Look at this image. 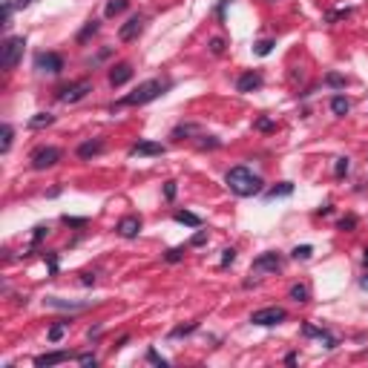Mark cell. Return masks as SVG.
I'll use <instances>...</instances> for the list:
<instances>
[{
  "label": "cell",
  "mask_w": 368,
  "mask_h": 368,
  "mask_svg": "<svg viewBox=\"0 0 368 368\" xmlns=\"http://www.w3.org/2000/svg\"><path fill=\"white\" fill-rule=\"evenodd\" d=\"M95 32H98V20H90V23L81 29V35H78V44H84V40H87L90 35H95Z\"/></svg>",
  "instance_id": "33"
},
{
  "label": "cell",
  "mask_w": 368,
  "mask_h": 368,
  "mask_svg": "<svg viewBox=\"0 0 368 368\" xmlns=\"http://www.w3.org/2000/svg\"><path fill=\"white\" fill-rule=\"evenodd\" d=\"M181 259H184V248H170V251L164 253V262H170V265H176Z\"/></svg>",
  "instance_id": "31"
},
{
  "label": "cell",
  "mask_w": 368,
  "mask_h": 368,
  "mask_svg": "<svg viewBox=\"0 0 368 368\" xmlns=\"http://www.w3.org/2000/svg\"><path fill=\"white\" fill-rule=\"evenodd\" d=\"M205 239H207V230H198V233L193 236V244L198 248V244H205Z\"/></svg>",
  "instance_id": "47"
},
{
  "label": "cell",
  "mask_w": 368,
  "mask_h": 368,
  "mask_svg": "<svg viewBox=\"0 0 368 368\" xmlns=\"http://www.w3.org/2000/svg\"><path fill=\"white\" fill-rule=\"evenodd\" d=\"M90 92H92V84L90 81H78V84H72V87H63L58 98H61L63 104H78V101H84Z\"/></svg>",
  "instance_id": "7"
},
{
  "label": "cell",
  "mask_w": 368,
  "mask_h": 368,
  "mask_svg": "<svg viewBox=\"0 0 368 368\" xmlns=\"http://www.w3.org/2000/svg\"><path fill=\"white\" fill-rule=\"evenodd\" d=\"M141 29H144V18H141V15H133L124 26L118 29V37H121L124 44H130V40H135V37L141 35Z\"/></svg>",
  "instance_id": "9"
},
{
  "label": "cell",
  "mask_w": 368,
  "mask_h": 368,
  "mask_svg": "<svg viewBox=\"0 0 368 368\" xmlns=\"http://www.w3.org/2000/svg\"><path fill=\"white\" fill-rule=\"evenodd\" d=\"M12 138H15V130H12V124H3V141H0V153H9V150H12Z\"/></svg>",
  "instance_id": "27"
},
{
  "label": "cell",
  "mask_w": 368,
  "mask_h": 368,
  "mask_svg": "<svg viewBox=\"0 0 368 368\" xmlns=\"http://www.w3.org/2000/svg\"><path fill=\"white\" fill-rule=\"evenodd\" d=\"M12 20V3H3V26H9Z\"/></svg>",
  "instance_id": "46"
},
{
  "label": "cell",
  "mask_w": 368,
  "mask_h": 368,
  "mask_svg": "<svg viewBox=\"0 0 368 368\" xmlns=\"http://www.w3.org/2000/svg\"><path fill=\"white\" fill-rule=\"evenodd\" d=\"M285 319V308H262V311H253L251 322L262 325V328H270V325H279Z\"/></svg>",
  "instance_id": "6"
},
{
  "label": "cell",
  "mask_w": 368,
  "mask_h": 368,
  "mask_svg": "<svg viewBox=\"0 0 368 368\" xmlns=\"http://www.w3.org/2000/svg\"><path fill=\"white\" fill-rule=\"evenodd\" d=\"M348 170H351V161H348V158H337V164H334V176H337V179H342Z\"/></svg>",
  "instance_id": "34"
},
{
  "label": "cell",
  "mask_w": 368,
  "mask_h": 368,
  "mask_svg": "<svg viewBox=\"0 0 368 368\" xmlns=\"http://www.w3.org/2000/svg\"><path fill=\"white\" fill-rule=\"evenodd\" d=\"M63 225H69V227H87V219H75V216H63Z\"/></svg>",
  "instance_id": "42"
},
{
  "label": "cell",
  "mask_w": 368,
  "mask_h": 368,
  "mask_svg": "<svg viewBox=\"0 0 368 368\" xmlns=\"http://www.w3.org/2000/svg\"><path fill=\"white\" fill-rule=\"evenodd\" d=\"M44 305L46 308H58V311H84L87 302H66V299H58V297H46Z\"/></svg>",
  "instance_id": "16"
},
{
  "label": "cell",
  "mask_w": 368,
  "mask_h": 368,
  "mask_svg": "<svg viewBox=\"0 0 368 368\" xmlns=\"http://www.w3.org/2000/svg\"><path fill=\"white\" fill-rule=\"evenodd\" d=\"M362 265H365V268H368V248H365V251H362Z\"/></svg>",
  "instance_id": "50"
},
{
  "label": "cell",
  "mask_w": 368,
  "mask_h": 368,
  "mask_svg": "<svg viewBox=\"0 0 368 368\" xmlns=\"http://www.w3.org/2000/svg\"><path fill=\"white\" fill-rule=\"evenodd\" d=\"M46 236H49V227H46V225H37V227H35V233H32V244H40Z\"/></svg>",
  "instance_id": "36"
},
{
  "label": "cell",
  "mask_w": 368,
  "mask_h": 368,
  "mask_svg": "<svg viewBox=\"0 0 368 368\" xmlns=\"http://www.w3.org/2000/svg\"><path fill=\"white\" fill-rule=\"evenodd\" d=\"M147 362H153V365H170V359H164L161 357V354H158V351H155V348H150V351H147Z\"/></svg>",
  "instance_id": "32"
},
{
  "label": "cell",
  "mask_w": 368,
  "mask_h": 368,
  "mask_svg": "<svg viewBox=\"0 0 368 368\" xmlns=\"http://www.w3.org/2000/svg\"><path fill=\"white\" fill-rule=\"evenodd\" d=\"M101 153H104V141H101V138L84 141L81 147H78V158H92V155H101Z\"/></svg>",
  "instance_id": "18"
},
{
  "label": "cell",
  "mask_w": 368,
  "mask_h": 368,
  "mask_svg": "<svg viewBox=\"0 0 368 368\" xmlns=\"http://www.w3.org/2000/svg\"><path fill=\"white\" fill-rule=\"evenodd\" d=\"M210 52L222 55V52H225V40H222V37H210Z\"/></svg>",
  "instance_id": "40"
},
{
  "label": "cell",
  "mask_w": 368,
  "mask_h": 368,
  "mask_svg": "<svg viewBox=\"0 0 368 368\" xmlns=\"http://www.w3.org/2000/svg\"><path fill=\"white\" fill-rule=\"evenodd\" d=\"M359 285H362V288H365V291H368V273H365V276H362V279H359Z\"/></svg>",
  "instance_id": "49"
},
{
  "label": "cell",
  "mask_w": 368,
  "mask_h": 368,
  "mask_svg": "<svg viewBox=\"0 0 368 368\" xmlns=\"http://www.w3.org/2000/svg\"><path fill=\"white\" fill-rule=\"evenodd\" d=\"M52 121H55L52 112H37V115L29 118V127H32V130H44V127H49Z\"/></svg>",
  "instance_id": "21"
},
{
  "label": "cell",
  "mask_w": 368,
  "mask_h": 368,
  "mask_svg": "<svg viewBox=\"0 0 368 368\" xmlns=\"http://www.w3.org/2000/svg\"><path fill=\"white\" fill-rule=\"evenodd\" d=\"M78 362H81V365L84 368H95V365H98V357H95V354H81V357H78Z\"/></svg>",
  "instance_id": "39"
},
{
  "label": "cell",
  "mask_w": 368,
  "mask_h": 368,
  "mask_svg": "<svg viewBox=\"0 0 368 368\" xmlns=\"http://www.w3.org/2000/svg\"><path fill=\"white\" fill-rule=\"evenodd\" d=\"M348 109H351V104H348V98H342V95H334L331 98V112L334 115H348Z\"/></svg>",
  "instance_id": "22"
},
{
  "label": "cell",
  "mask_w": 368,
  "mask_h": 368,
  "mask_svg": "<svg viewBox=\"0 0 368 368\" xmlns=\"http://www.w3.org/2000/svg\"><path fill=\"white\" fill-rule=\"evenodd\" d=\"M127 6H130V0H109L107 9H104V15H107V18H115V15H121Z\"/></svg>",
  "instance_id": "24"
},
{
  "label": "cell",
  "mask_w": 368,
  "mask_h": 368,
  "mask_svg": "<svg viewBox=\"0 0 368 368\" xmlns=\"http://www.w3.org/2000/svg\"><path fill=\"white\" fill-rule=\"evenodd\" d=\"M130 155H164V147L155 141H138L130 147Z\"/></svg>",
  "instance_id": "15"
},
{
  "label": "cell",
  "mask_w": 368,
  "mask_h": 368,
  "mask_svg": "<svg viewBox=\"0 0 368 368\" xmlns=\"http://www.w3.org/2000/svg\"><path fill=\"white\" fill-rule=\"evenodd\" d=\"M233 262H236V251H233V248H225V251H222V268L233 265Z\"/></svg>",
  "instance_id": "38"
},
{
  "label": "cell",
  "mask_w": 368,
  "mask_h": 368,
  "mask_svg": "<svg viewBox=\"0 0 368 368\" xmlns=\"http://www.w3.org/2000/svg\"><path fill=\"white\" fill-rule=\"evenodd\" d=\"M273 46H276V40H259V44L253 46V52L259 55V58H265V55L273 52Z\"/></svg>",
  "instance_id": "29"
},
{
  "label": "cell",
  "mask_w": 368,
  "mask_h": 368,
  "mask_svg": "<svg viewBox=\"0 0 368 368\" xmlns=\"http://www.w3.org/2000/svg\"><path fill=\"white\" fill-rule=\"evenodd\" d=\"M279 268H282V256L273 253V251L262 253V256L253 259V273H276Z\"/></svg>",
  "instance_id": "8"
},
{
  "label": "cell",
  "mask_w": 368,
  "mask_h": 368,
  "mask_svg": "<svg viewBox=\"0 0 368 368\" xmlns=\"http://www.w3.org/2000/svg\"><path fill=\"white\" fill-rule=\"evenodd\" d=\"M173 219H176V222H181V225H187V227H201V219H198L196 213H190V210H176V213H173Z\"/></svg>",
  "instance_id": "19"
},
{
  "label": "cell",
  "mask_w": 368,
  "mask_h": 368,
  "mask_svg": "<svg viewBox=\"0 0 368 368\" xmlns=\"http://www.w3.org/2000/svg\"><path fill=\"white\" fill-rule=\"evenodd\" d=\"M357 227V216H345V219H340V230H354Z\"/></svg>",
  "instance_id": "41"
},
{
  "label": "cell",
  "mask_w": 368,
  "mask_h": 368,
  "mask_svg": "<svg viewBox=\"0 0 368 368\" xmlns=\"http://www.w3.org/2000/svg\"><path fill=\"white\" fill-rule=\"evenodd\" d=\"M81 285H95V273H84V276H81Z\"/></svg>",
  "instance_id": "48"
},
{
  "label": "cell",
  "mask_w": 368,
  "mask_h": 368,
  "mask_svg": "<svg viewBox=\"0 0 368 368\" xmlns=\"http://www.w3.org/2000/svg\"><path fill=\"white\" fill-rule=\"evenodd\" d=\"M291 256H294V259H302V262H305V259H311V256H314V248H311V244H297Z\"/></svg>",
  "instance_id": "28"
},
{
  "label": "cell",
  "mask_w": 368,
  "mask_h": 368,
  "mask_svg": "<svg viewBox=\"0 0 368 368\" xmlns=\"http://www.w3.org/2000/svg\"><path fill=\"white\" fill-rule=\"evenodd\" d=\"M256 130H262V133H270V130H273V121H270V118H259V121H256Z\"/></svg>",
  "instance_id": "43"
},
{
  "label": "cell",
  "mask_w": 368,
  "mask_h": 368,
  "mask_svg": "<svg viewBox=\"0 0 368 368\" xmlns=\"http://www.w3.org/2000/svg\"><path fill=\"white\" fill-rule=\"evenodd\" d=\"M225 184L230 187V193H236V196H242V198L259 196L262 190H265V181L251 167H230L225 176Z\"/></svg>",
  "instance_id": "1"
},
{
  "label": "cell",
  "mask_w": 368,
  "mask_h": 368,
  "mask_svg": "<svg viewBox=\"0 0 368 368\" xmlns=\"http://www.w3.org/2000/svg\"><path fill=\"white\" fill-rule=\"evenodd\" d=\"M262 72H244V75H239V81H236V92H253V90H259L262 87Z\"/></svg>",
  "instance_id": "12"
},
{
  "label": "cell",
  "mask_w": 368,
  "mask_h": 368,
  "mask_svg": "<svg viewBox=\"0 0 368 368\" xmlns=\"http://www.w3.org/2000/svg\"><path fill=\"white\" fill-rule=\"evenodd\" d=\"M164 90H167V84H161V81H144V84H138V90L135 92H130L127 98H121L112 107V112L115 109H121V107H144V104H150V101H155L158 95H164Z\"/></svg>",
  "instance_id": "2"
},
{
  "label": "cell",
  "mask_w": 368,
  "mask_h": 368,
  "mask_svg": "<svg viewBox=\"0 0 368 368\" xmlns=\"http://www.w3.org/2000/svg\"><path fill=\"white\" fill-rule=\"evenodd\" d=\"M325 84L334 87V90H342V87H345V78H342L340 72H328V75H325Z\"/></svg>",
  "instance_id": "30"
},
{
  "label": "cell",
  "mask_w": 368,
  "mask_h": 368,
  "mask_svg": "<svg viewBox=\"0 0 368 368\" xmlns=\"http://www.w3.org/2000/svg\"><path fill=\"white\" fill-rule=\"evenodd\" d=\"M351 9H337V12H328L325 15V23H334V20H342V18H348Z\"/></svg>",
  "instance_id": "37"
},
{
  "label": "cell",
  "mask_w": 368,
  "mask_h": 368,
  "mask_svg": "<svg viewBox=\"0 0 368 368\" xmlns=\"http://www.w3.org/2000/svg\"><path fill=\"white\" fill-rule=\"evenodd\" d=\"M46 262H49V273H58V256H55V253H46Z\"/></svg>",
  "instance_id": "45"
},
{
  "label": "cell",
  "mask_w": 368,
  "mask_h": 368,
  "mask_svg": "<svg viewBox=\"0 0 368 368\" xmlns=\"http://www.w3.org/2000/svg\"><path fill=\"white\" fill-rule=\"evenodd\" d=\"M127 81H133V63H118L109 69V87H124Z\"/></svg>",
  "instance_id": "11"
},
{
  "label": "cell",
  "mask_w": 368,
  "mask_h": 368,
  "mask_svg": "<svg viewBox=\"0 0 368 368\" xmlns=\"http://www.w3.org/2000/svg\"><path fill=\"white\" fill-rule=\"evenodd\" d=\"M66 359H72V351H49V354L35 357V365L37 368H49V365H58V362H66Z\"/></svg>",
  "instance_id": "13"
},
{
  "label": "cell",
  "mask_w": 368,
  "mask_h": 368,
  "mask_svg": "<svg viewBox=\"0 0 368 368\" xmlns=\"http://www.w3.org/2000/svg\"><path fill=\"white\" fill-rule=\"evenodd\" d=\"M222 141L216 135H198V150H219Z\"/></svg>",
  "instance_id": "26"
},
{
  "label": "cell",
  "mask_w": 368,
  "mask_h": 368,
  "mask_svg": "<svg viewBox=\"0 0 368 368\" xmlns=\"http://www.w3.org/2000/svg\"><path fill=\"white\" fill-rule=\"evenodd\" d=\"M291 299H294V302H308V299H311L308 285H291Z\"/></svg>",
  "instance_id": "25"
},
{
  "label": "cell",
  "mask_w": 368,
  "mask_h": 368,
  "mask_svg": "<svg viewBox=\"0 0 368 368\" xmlns=\"http://www.w3.org/2000/svg\"><path fill=\"white\" fill-rule=\"evenodd\" d=\"M164 196H167V201L176 198V181H167V184H164Z\"/></svg>",
  "instance_id": "44"
},
{
  "label": "cell",
  "mask_w": 368,
  "mask_h": 368,
  "mask_svg": "<svg viewBox=\"0 0 368 368\" xmlns=\"http://www.w3.org/2000/svg\"><path fill=\"white\" fill-rule=\"evenodd\" d=\"M66 328H69V319H61V322H55L49 331H46V340L49 342H61V337L66 334Z\"/></svg>",
  "instance_id": "20"
},
{
  "label": "cell",
  "mask_w": 368,
  "mask_h": 368,
  "mask_svg": "<svg viewBox=\"0 0 368 368\" xmlns=\"http://www.w3.org/2000/svg\"><path fill=\"white\" fill-rule=\"evenodd\" d=\"M35 69L44 72V75H61L63 58L58 52H40V55H35Z\"/></svg>",
  "instance_id": "4"
},
{
  "label": "cell",
  "mask_w": 368,
  "mask_h": 368,
  "mask_svg": "<svg viewBox=\"0 0 368 368\" xmlns=\"http://www.w3.org/2000/svg\"><path fill=\"white\" fill-rule=\"evenodd\" d=\"M29 3H32V0H18V6H20V9H23V6H29Z\"/></svg>",
  "instance_id": "51"
},
{
  "label": "cell",
  "mask_w": 368,
  "mask_h": 368,
  "mask_svg": "<svg viewBox=\"0 0 368 368\" xmlns=\"http://www.w3.org/2000/svg\"><path fill=\"white\" fill-rule=\"evenodd\" d=\"M198 328V322H190V325H179V328H173L170 337H187V334H193Z\"/></svg>",
  "instance_id": "35"
},
{
  "label": "cell",
  "mask_w": 368,
  "mask_h": 368,
  "mask_svg": "<svg viewBox=\"0 0 368 368\" xmlns=\"http://www.w3.org/2000/svg\"><path fill=\"white\" fill-rule=\"evenodd\" d=\"M23 49H26V37L23 35H15V37H6L0 44V69H15L23 58Z\"/></svg>",
  "instance_id": "3"
},
{
  "label": "cell",
  "mask_w": 368,
  "mask_h": 368,
  "mask_svg": "<svg viewBox=\"0 0 368 368\" xmlns=\"http://www.w3.org/2000/svg\"><path fill=\"white\" fill-rule=\"evenodd\" d=\"M302 334H305V337H316L319 342H325V348H328V351H334L337 345H340V342L334 340L325 328H316V325H302Z\"/></svg>",
  "instance_id": "14"
},
{
  "label": "cell",
  "mask_w": 368,
  "mask_h": 368,
  "mask_svg": "<svg viewBox=\"0 0 368 368\" xmlns=\"http://www.w3.org/2000/svg\"><path fill=\"white\" fill-rule=\"evenodd\" d=\"M294 193V184L291 181H282L279 187H270L268 193H265V198H279V196H291Z\"/></svg>",
  "instance_id": "23"
},
{
  "label": "cell",
  "mask_w": 368,
  "mask_h": 368,
  "mask_svg": "<svg viewBox=\"0 0 368 368\" xmlns=\"http://www.w3.org/2000/svg\"><path fill=\"white\" fill-rule=\"evenodd\" d=\"M198 135H201V127H198V124H179L170 133V138L181 141V138H198Z\"/></svg>",
  "instance_id": "17"
},
{
  "label": "cell",
  "mask_w": 368,
  "mask_h": 368,
  "mask_svg": "<svg viewBox=\"0 0 368 368\" xmlns=\"http://www.w3.org/2000/svg\"><path fill=\"white\" fill-rule=\"evenodd\" d=\"M61 161V150L58 147H40L32 153V170H49Z\"/></svg>",
  "instance_id": "5"
},
{
  "label": "cell",
  "mask_w": 368,
  "mask_h": 368,
  "mask_svg": "<svg viewBox=\"0 0 368 368\" xmlns=\"http://www.w3.org/2000/svg\"><path fill=\"white\" fill-rule=\"evenodd\" d=\"M118 236H124V239H135V236L141 233V219L138 216H124L121 222L115 225Z\"/></svg>",
  "instance_id": "10"
}]
</instances>
